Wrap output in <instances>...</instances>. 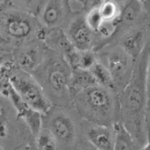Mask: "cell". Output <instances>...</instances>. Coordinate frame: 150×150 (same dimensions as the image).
I'll use <instances>...</instances> for the list:
<instances>
[{
	"label": "cell",
	"instance_id": "cell-20",
	"mask_svg": "<svg viewBox=\"0 0 150 150\" xmlns=\"http://www.w3.org/2000/svg\"><path fill=\"white\" fill-rule=\"evenodd\" d=\"M89 71L92 74L97 84L116 91L108 69L100 62L98 60Z\"/></svg>",
	"mask_w": 150,
	"mask_h": 150
},
{
	"label": "cell",
	"instance_id": "cell-2",
	"mask_svg": "<svg viewBox=\"0 0 150 150\" xmlns=\"http://www.w3.org/2000/svg\"><path fill=\"white\" fill-rule=\"evenodd\" d=\"M71 105L88 122L114 127L120 122L118 93L97 83L72 96Z\"/></svg>",
	"mask_w": 150,
	"mask_h": 150
},
{
	"label": "cell",
	"instance_id": "cell-7",
	"mask_svg": "<svg viewBox=\"0 0 150 150\" xmlns=\"http://www.w3.org/2000/svg\"><path fill=\"white\" fill-rule=\"evenodd\" d=\"M95 52L98 61L108 69L119 94L131 79L136 60L116 43L105 45Z\"/></svg>",
	"mask_w": 150,
	"mask_h": 150
},
{
	"label": "cell",
	"instance_id": "cell-16",
	"mask_svg": "<svg viewBox=\"0 0 150 150\" xmlns=\"http://www.w3.org/2000/svg\"><path fill=\"white\" fill-rule=\"evenodd\" d=\"M42 40L48 49L60 54L65 60L76 49L70 42L63 29H45Z\"/></svg>",
	"mask_w": 150,
	"mask_h": 150
},
{
	"label": "cell",
	"instance_id": "cell-26",
	"mask_svg": "<svg viewBox=\"0 0 150 150\" xmlns=\"http://www.w3.org/2000/svg\"><path fill=\"white\" fill-rule=\"evenodd\" d=\"M0 150H5V149H4V148L3 147V146H1V144H0Z\"/></svg>",
	"mask_w": 150,
	"mask_h": 150
},
{
	"label": "cell",
	"instance_id": "cell-3",
	"mask_svg": "<svg viewBox=\"0 0 150 150\" xmlns=\"http://www.w3.org/2000/svg\"><path fill=\"white\" fill-rule=\"evenodd\" d=\"M72 68L65 59L47 50L43 59L30 73L52 105H71L69 83Z\"/></svg>",
	"mask_w": 150,
	"mask_h": 150
},
{
	"label": "cell",
	"instance_id": "cell-11",
	"mask_svg": "<svg viewBox=\"0 0 150 150\" xmlns=\"http://www.w3.org/2000/svg\"><path fill=\"white\" fill-rule=\"evenodd\" d=\"M47 50L42 38L22 42L13 48V66L31 73L42 61Z\"/></svg>",
	"mask_w": 150,
	"mask_h": 150
},
{
	"label": "cell",
	"instance_id": "cell-14",
	"mask_svg": "<svg viewBox=\"0 0 150 150\" xmlns=\"http://www.w3.org/2000/svg\"><path fill=\"white\" fill-rule=\"evenodd\" d=\"M82 134L96 150H114V127L99 125L82 120Z\"/></svg>",
	"mask_w": 150,
	"mask_h": 150
},
{
	"label": "cell",
	"instance_id": "cell-25",
	"mask_svg": "<svg viewBox=\"0 0 150 150\" xmlns=\"http://www.w3.org/2000/svg\"><path fill=\"white\" fill-rule=\"evenodd\" d=\"M140 150H149V144H148L145 145L144 146L141 148Z\"/></svg>",
	"mask_w": 150,
	"mask_h": 150
},
{
	"label": "cell",
	"instance_id": "cell-12",
	"mask_svg": "<svg viewBox=\"0 0 150 150\" xmlns=\"http://www.w3.org/2000/svg\"><path fill=\"white\" fill-rule=\"evenodd\" d=\"M114 43L120 45L135 60L150 44L149 19L129 29Z\"/></svg>",
	"mask_w": 150,
	"mask_h": 150
},
{
	"label": "cell",
	"instance_id": "cell-24",
	"mask_svg": "<svg viewBox=\"0 0 150 150\" xmlns=\"http://www.w3.org/2000/svg\"><path fill=\"white\" fill-rule=\"evenodd\" d=\"M142 3L144 6L146 7L147 10H149V0H139Z\"/></svg>",
	"mask_w": 150,
	"mask_h": 150
},
{
	"label": "cell",
	"instance_id": "cell-17",
	"mask_svg": "<svg viewBox=\"0 0 150 150\" xmlns=\"http://www.w3.org/2000/svg\"><path fill=\"white\" fill-rule=\"evenodd\" d=\"M95 83L96 82L89 70L79 68L72 69L69 83L71 98L75 94Z\"/></svg>",
	"mask_w": 150,
	"mask_h": 150
},
{
	"label": "cell",
	"instance_id": "cell-8",
	"mask_svg": "<svg viewBox=\"0 0 150 150\" xmlns=\"http://www.w3.org/2000/svg\"><path fill=\"white\" fill-rule=\"evenodd\" d=\"M10 83L21 99L42 115L52 105L30 73L13 67L10 73Z\"/></svg>",
	"mask_w": 150,
	"mask_h": 150
},
{
	"label": "cell",
	"instance_id": "cell-6",
	"mask_svg": "<svg viewBox=\"0 0 150 150\" xmlns=\"http://www.w3.org/2000/svg\"><path fill=\"white\" fill-rule=\"evenodd\" d=\"M33 139L8 97L0 94V144L5 150H31Z\"/></svg>",
	"mask_w": 150,
	"mask_h": 150
},
{
	"label": "cell",
	"instance_id": "cell-13",
	"mask_svg": "<svg viewBox=\"0 0 150 150\" xmlns=\"http://www.w3.org/2000/svg\"><path fill=\"white\" fill-rule=\"evenodd\" d=\"M72 14L66 0H46L38 18L46 30L64 29Z\"/></svg>",
	"mask_w": 150,
	"mask_h": 150
},
{
	"label": "cell",
	"instance_id": "cell-19",
	"mask_svg": "<svg viewBox=\"0 0 150 150\" xmlns=\"http://www.w3.org/2000/svg\"><path fill=\"white\" fill-rule=\"evenodd\" d=\"M34 150H59L55 138L47 129L42 127L33 139Z\"/></svg>",
	"mask_w": 150,
	"mask_h": 150
},
{
	"label": "cell",
	"instance_id": "cell-21",
	"mask_svg": "<svg viewBox=\"0 0 150 150\" xmlns=\"http://www.w3.org/2000/svg\"><path fill=\"white\" fill-rule=\"evenodd\" d=\"M46 0H7L8 4L38 16Z\"/></svg>",
	"mask_w": 150,
	"mask_h": 150
},
{
	"label": "cell",
	"instance_id": "cell-5",
	"mask_svg": "<svg viewBox=\"0 0 150 150\" xmlns=\"http://www.w3.org/2000/svg\"><path fill=\"white\" fill-rule=\"evenodd\" d=\"M81 122L72 105H51L42 115V127L55 138L59 150H75L83 138Z\"/></svg>",
	"mask_w": 150,
	"mask_h": 150
},
{
	"label": "cell",
	"instance_id": "cell-27",
	"mask_svg": "<svg viewBox=\"0 0 150 150\" xmlns=\"http://www.w3.org/2000/svg\"><path fill=\"white\" fill-rule=\"evenodd\" d=\"M31 150H32V149H31Z\"/></svg>",
	"mask_w": 150,
	"mask_h": 150
},
{
	"label": "cell",
	"instance_id": "cell-15",
	"mask_svg": "<svg viewBox=\"0 0 150 150\" xmlns=\"http://www.w3.org/2000/svg\"><path fill=\"white\" fill-rule=\"evenodd\" d=\"M7 96L10 100L18 115L28 126L33 137H35L42 128V114L25 103L12 88L11 85L7 90Z\"/></svg>",
	"mask_w": 150,
	"mask_h": 150
},
{
	"label": "cell",
	"instance_id": "cell-18",
	"mask_svg": "<svg viewBox=\"0 0 150 150\" xmlns=\"http://www.w3.org/2000/svg\"><path fill=\"white\" fill-rule=\"evenodd\" d=\"M114 150H140L142 147L120 122L114 126Z\"/></svg>",
	"mask_w": 150,
	"mask_h": 150
},
{
	"label": "cell",
	"instance_id": "cell-23",
	"mask_svg": "<svg viewBox=\"0 0 150 150\" xmlns=\"http://www.w3.org/2000/svg\"><path fill=\"white\" fill-rule=\"evenodd\" d=\"M75 150H96L87 141L85 140L83 138L81 141L80 142V143L78 144V146H76Z\"/></svg>",
	"mask_w": 150,
	"mask_h": 150
},
{
	"label": "cell",
	"instance_id": "cell-1",
	"mask_svg": "<svg viewBox=\"0 0 150 150\" xmlns=\"http://www.w3.org/2000/svg\"><path fill=\"white\" fill-rule=\"evenodd\" d=\"M150 44L135 61L133 76L118 94L120 122L140 147L149 144Z\"/></svg>",
	"mask_w": 150,
	"mask_h": 150
},
{
	"label": "cell",
	"instance_id": "cell-4",
	"mask_svg": "<svg viewBox=\"0 0 150 150\" xmlns=\"http://www.w3.org/2000/svg\"><path fill=\"white\" fill-rule=\"evenodd\" d=\"M45 29L38 16L5 2L0 7V38L16 46L31 40L42 38Z\"/></svg>",
	"mask_w": 150,
	"mask_h": 150
},
{
	"label": "cell",
	"instance_id": "cell-9",
	"mask_svg": "<svg viewBox=\"0 0 150 150\" xmlns=\"http://www.w3.org/2000/svg\"><path fill=\"white\" fill-rule=\"evenodd\" d=\"M63 29L75 48L81 51L96 50L98 36L86 23L84 13H73Z\"/></svg>",
	"mask_w": 150,
	"mask_h": 150
},
{
	"label": "cell",
	"instance_id": "cell-10",
	"mask_svg": "<svg viewBox=\"0 0 150 150\" xmlns=\"http://www.w3.org/2000/svg\"><path fill=\"white\" fill-rule=\"evenodd\" d=\"M148 19H149V10L140 1L126 0L121 7L120 14L114 22L112 34L105 45L115 42L126 31Z\"/></svg>",
	"mask_w": 150,
	"mask_h": 150
},
{
	"label": "cell",
	"instance_id": "cell-22",
	"mask_svg": "<svg viewBox=\"0 0 150 150\" xmlns=\"http://www.w3.org/2000/svg\"><path fill=\"white\" fill-rule=\"evenodd\" d=\"M13 48L7 43L0 45V66L13 65Z\"/></svg>",
	"mask_w": 150,
	"mask_h": 150
}]
</instances>
